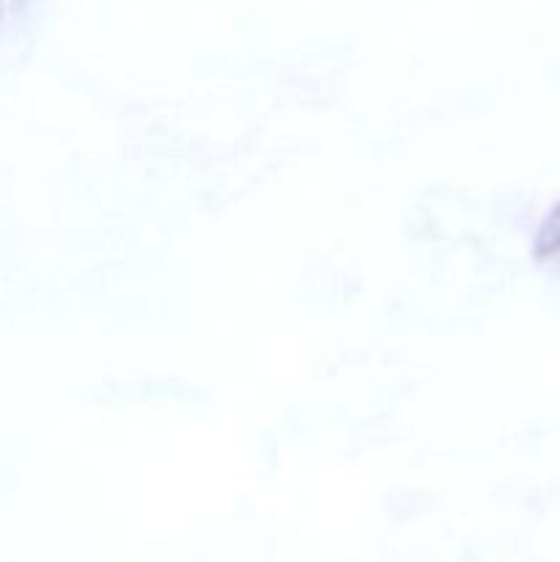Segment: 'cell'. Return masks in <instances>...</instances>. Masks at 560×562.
Listing matches in <instances>:
<instances>
[{
  "label": "cell",
  "mask_w": 560,
  "mask_h": 562,
  "mask_svg": "<svg viewBox=\"0 0 560 562\" xmlns=\"http://www.w3.org/2000/svg\"><path fill=\"white\" fill-rule=\"evenodd\" d=\"M536 256L544 267L560 278V203L544 220L541 231L536 239Z\"/></svg>",
  "instance_id": "1"
}]
</instances>
